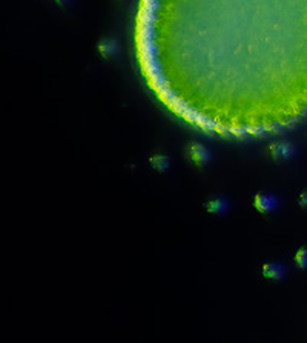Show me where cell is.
Instances as JSON below:
<instances>
[{"label":"cell","mask_w":307,"mask_h":343,"mask_svg":"<svg viewBox=\"0 0 307 343\" xmlns=\"http://www.w3.org/2000/svg\"><path fill=\"white\" fill-rule=\"evenodd\" d=\"M187 157L197 166H203L211 160V154L207 148L198 142H191L187 145Z\"/></svg>","instance_id":"1"},{"label":"cell","mask_w":307,"mask_h":343,"mask_svg":"<svg viewBox=\"0 0 307 343\" xmlns=\"http://www.w3.org/2000/svg\"><path fill=\"white\" fill-rule=\"evenodd\" d=\"M276 198L269 193H258L254 198V206L260 212H270L276 208Z\"/></svg>","instance_id":"3"},{"label":"cell","mask_w":307,"mask_h":343,"mask_svg":"<svg viewBox=\"0 0 307 343\" xmlns=\"http://www.w3.org/2000/svg\"><path fill=\"white\" fill-rule=\"evenodd\" d=\"M59 3H66V2H69V0H57Z\"/></svg>","instance_id":"10"},{"label":"cell","mask_w":307,"mask_h":343,"mask_svg":"<svg viewBox=\"0 0 307 343\" xmlns=\"http://www.w3.org/2000/svg\"><path fill=\"white\" fill-rule=\"evenodd\" d=\"M98 52L103 59H109L117 52V43L112 39H103L98 43Z\"/></svg>","instance_id":"4"},{"label":"cell","mask_w":307,"mask_h":343,"mask_svg":"<svg viewBox=\"0 0 307 343\" xmlns=\"http://www.w3.org/2000/svg\"><path fill=\"white\" fill-rule=\"evenodd\" d=\"M228 202L224 200V198H220V197H215L212 200H209L206 203V210L209 212H215V214H220V212H224L228 210Z\"/></svg>","instance_id":"6"},{"label":"cell","mask_w":307,"mask_h":343,"mask_svg":"<svg viewBox=\"0 0 307 343\" xmlns=\"http://www.w3.org/2000/svg\"><path fill=\"white\" fill-rule=\"evenodd\" d=\"M295 261H296V265L303 268V269H307V248H303L296 252V256H295Z\"/></svg>","instance_id":"8"},{"label":"cell","mask_w":307,"mask_h":343,"mask_svg":"<svg viewBox=\"0 0 307 343\" xmlns=\"http://www.w3.org/2000/svg\"><path fill=\"white\" fill-rule=\"evenodd\" d=\"M283 273H284V269L279 263H266L263 266V274L267 278H272V280H275V278H281Z\"/></svg>","instance_id":"5"},{"label":"cell","mask_w":307,"mask_h":343,"mask_svg":"<svg viewBox=\"0 0 307 343\" xmlns=\"http://www.w3.org/2000/svg\"><path fill=\"white\" fill-rule=\"evenodd\" d=\"M269 152L274 160H287L293 154V147L287 142H274L269 147Z\"/></svg>","instance_id":"2"},{"label":"cell","mask_w":307,"mask_h":343,"mask_svg":"<svg viewBox=\"0 0 307 343\" xmlns=\"http://www.w3.org/2000/svg\"><path fill=\"white\" fill-rule=\"evenodd\" d=\"M149 162H151L152 168L160 171V173H161V171H165L169 166V159L166 156H161V154H154Z\"/></svg>","instance_id":"7"},{"label":"cell","mask_w":307,"mask_h":343,"mask_svg":"<svg viewBox=\"0 0 307 343\" xmlns=\"http://www.w3.org/2000/svg\"><path fill=\"white\" fill-rule=\"evenodd\" d=\"M298 202H300L301 206H304V208H307V191L301 193L300 197H298Z\"/></svg>","instance_id":"9"}]
</instances>
